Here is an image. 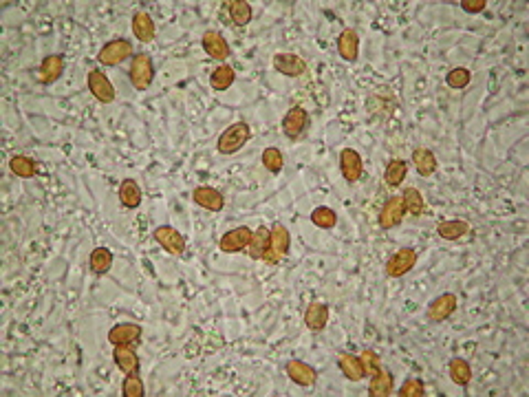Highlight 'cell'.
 <instances>
[{"instance_id": "obj_13", "label": "cell", "mask_w": 529, "mask_h": 397, "mask_svg": "<svg viewBox=\"0 0 529 397\" xmlns=\"http://www.w3.org/2000/svg\"><path fill=\"white\" fill-rule=\"evenodd\" d=\"M272 64L278 73L287 75V78H300V75L307 73V62H305V58H300L298 53L278 51L272 58Z\"/></svg>"}, {"instance_id": "obj_11", "label": "cell", "mask_w": 529, "mask_h": 397, "mask_svg": "<svg viewBox=\"0 0 529 397\" xmlns=\"http://www.w3.org/2000/svg\"><path fill=\"white\" fill-rule=\"evenodd\" d=\"M339 173H342L347 183H357L362 179L364 173V161L362 155L353 148H342L339 153Z\"/></svg>"}, {"instance_id": "obj_26", "label": "cell", "mask_w": 529, "mask_h": 397, "mask_svg": "<svg viewBox=\"0 0 529 397\" xmlns=\"http://www.w3.org/2000/svg\"><path fill=\"white\" fill-rule=\"evenodd\" d=\"M412 163H414V170L422 175V177H432L434 173H437V157H434V153L430 148H414L412 150Z\"/></svg>"}, {"instance_id": "obj_30", "label": "cell", "mask_w": 529, "mask_h": 397, "mask_svg": "<svg viewBox=\"0 0 529 397\" xmlns=\"http://www.w3.org/2000/svg\"><path fill=\"white\" fill-rule=\"evenodd\" d=\"M112 260H115V256H112V252L108 248H95L88 256V267H91L93 274L104 276V274L110 272Z\"/></svg>"}, {"instance_id": "obj_42", "label": "cell", "mask_w": 529, "mask_h": 397, "mask_svg": "<svg viewBox=\"0 0 529 397\" xmlns=\"http://www.w3.org/2000/svg\"><path fill=\"white\" fill-rule=\"evenodd\" d=\"M459 7L465 13H481L487 7V0H459Z\"/></svg>"}, {"instance_id": "obj_25", "label": "cell", "mask_w": 529, "mask_h": 397, "mask_svg": "<svg viewBox=\"0 0 529 397\" xmlns=\"http://www.w3.org/2000/svg\"><path fill=\"white\" fill-rule=\"evenodd\" d=\"M225 11L230 13V21L234 27H248L252 21V5L248 0H228L223 3Z\"/></svg>"}, {"instance_id": "obj_37", "label": "cell", "mask_w": 529, "mask_h": 397, "mask_svg": "<svg viewBox=\"0 0 529 397\" xmlns=\"http://www.w3.org/2000/svg\"><path fill=\"white\" fill-rule=\"evenodd\" d=\"M311 223L315 225V228H320V230H331V228H335V225H337V214H335V210H331V207L320 205V207H315V210L311 212Z\"/></svg>"}, {"instance_id": "obj_7", "label": "cell", "mask_w": 529, "mask_h": 397, "mask_svg": "<svg viewBox=\"0 0 529 397\" xmlns=\"http://www.w3.org/2000/svg\"><path fill=\"white\" fill-rule=\"evenodd\" d=\"M252 230L248 225H238V228L225 232L219 241V250L223 254H240L248 250V245L252 243Z\"/></svg>"}, {"instance_id": "obj_39", "label": "cell", "mask_w": 529, "mask_h": 397, "mask_svg": "<svg viewBox=\"0 0 529 397\" xmlns=\"http://www.w3.org/2000/svg\"><path fill=\"white\" fill-rule=\"evenodd\" d=\"M470 82H472V73L465 67H455V69H450L448 75H446V84L450 88H455V91L465 88Z\"/></svg>"}, {"instance_id": "obj_32", "label": "cell", "mask_w": 529, "mask_h": 397, "mask_svg": "<svg viewBox=\"0 0 529 397\" xmlns=\"http://www.w3.org/2000/svg\"><path fill=\"white\" fill-rule=\"evenodd\" d=\"M234 80H236V71L230 64H219L210 75V86L212 91L223 93L234 84Z\"/></svg>"}, {"instance_id": "obj_9", "label": "cell", "mask_w": 529, "mask_h": 397, "mask_svg": "<svg viewBox=\"0 0 529 397\" xmlns=\"http://www.w3.org/2000/svg\"><path fill=\"white\" fill-rule=\"evenodd\" d=\"M153 238L159 243V248H163L173 256H183L185 252V236L177 228H173V225H159V228H155Z\"/></svg>"}, {"instance_id": "obj_3", "label": "cell", "mask_w": 529, "mask_h": 397, "mask_svg": "<svg viewBox=\"0 0 529 397\" xmlns=\"http://www.w3.org/2000/svg\"><path fill=\"white\" fill-rule=\"evenodd\" d=\"M291 250V234L282 223H274L269 228V252L262 260L267 265H278Z\"/></svg>"}, {"instance_id": "obj_27", "label": "cell", "mask_w": 529, "mask_h": 397, "mask_svg": "<svg viewBox=\"0 0 529 397\" xmlns=\"http://www.w3.org/2000/svg\"><path fill=\"white\" fill-rule=\"evenodd\" d=\"M395 386V377L390 371L380 369L375 375H371V384H368V395L371 397H388Z\"/></svg>"}, {"instance_id": "obj_22", "label": "cell", "mask_w": 529, "mask_h": 397, "mask_svg": "<svg viewBox=\"0 0 529 397\" xmlns=\"http://www.w3.org/2000/svg\"><path fill=\"white\" fill-rule=\"evenodd\" d=\"M337 367L342 371V375L351 382H362L366 377L364 364L360 360V355H353V353H339L337 355Z\"/></svg>"}, {"instance_id": "obj_5", "label": "cell", "mask_w": 529, "mask_h": 397, "mask_svg": "<svg viewBox=\"0 0 529 397\" xmlns=\"http://www.w3.org/2000/svg\"><path fill=\"white\" fill-rule=\"evenodd\" d=\"M86 86H88L91 96L95 98L98 102H102V104H112V102H115V98H117L115 86H112V82L108 80V75L102 73L100 69H91L88 71Z\"/></svg>"}, {"instance_id": "obj_31", "label": "cell", "mask_w": 529, "mask_h": 397, "mask_svg": "<svg viewBox=\"0 0 529 397\" xmlns=\"http://www.w3.org/2000/svg\"><path fill=\"white\" fill-rule=\"evenodd\" d=\"M448 375L457 386H467L472 382V367L463 357H452L448 362Z\"/></svg>"}, {"instance_id": "obj_19", "label": "cell", "mask_w": 529, "mask_h": 397, "mask_svg": "<svg viewBox=\"0 0 529 397\" xmlns=\"http://www.w3.org/2000/svg\"><path fill=\"white\" fill-rule=\"evenodd\" d=\"M64 75V58L58 53H51L40 62V69H37V82L49 86L53 82H58Z\"/></svg>"}, {"instance_id": "obj_20", "label": "cell", "mask_w": 529, "mask_h": 397, "mask_svg": "<svg viewBox=\"0 0 529 397\" xmlns=\"http://www.w3.org/2000/svg\"><path fill=\"white\" fill-rule=\"evenodd\" d=\"M337 53L344 62L357 60V55H360V35H357L355 29L347 27L337 35Z\"/></svg>"}, {"instance_id": "obj_33", "label": "cell", "mask_w": 529, "mask_h": 397, "mask_svg": "<svg viewBox=\"0 0 529 397\" xmlns=\"http://www.w3.org/2000/svg\"><path fill=\"white\" fill-rule=\"evenodd\" d=\"M408 175V163L404 159H390L384 170V183L388 188H400Z\"/></svg>"}, {"instance_id": "obj_41", "label": "cell", "mask_w": 529, "mask_h": 397, "mask_svg": "<svg viewBox=\"0 0 529 397\" xmlns=\"http://www.w3.org/2000/svg\"><path fill=\"white\" fill-rule=\"evenodd\" d=\"M360 360H362V364H364L366 375H375L377 371L382 369V357L377 355L373 349H364V351L360 353Z\"/></svg>"}, {"instance_id": "obj_29", "label": "cell", "mask_w": 529, "mask_h": 397, "mask_svg": "<svg viewBox=\"0 0 529 397\" xmlns=\"http://www.w3.org/2000/svg\"><path fill=\"white\" fill-rule=\"evenodd\" d=\"M267 252H269V228L260 225V228L252 234V243L248 245V254L254 260H262L264 256H267Z\"/></svg>"}, {"instance_id": "obj_1", "label": "cell", "mask_w": 529, "mask_h": 397, "mask_svg": "<svg viewBox=\"0 0 529 397\" xmlns=\"http://www.w3.org/2000/svg\"><path fill=\"white\" fill-rule=\"evenodd\" d=\"M252 139V128L248 122H236L230 128H225L219 139H216V150L221 155H236L243 146Z\"/></svg>"}, {"instance_id": "obj_8", "label": "cell", "mask_w": 529, "mask_h": 397, "mask_svg": "<svg viewBox=\"0 0 529 397\" xmlns=\"http://www.w3.org/2000/svg\"><path fill=\"white\" fill-rule=\"evenodd\" d=\"M309 128V110L302 106H291L282 117V132L287 139H300Z\"/></svg>"}, {"instance_id": "obj_4", "label": "cell", "mask_w": 529, "mask_h": 397, "mask_svg": "<svg viewBox=\"0 0 529 397\" xmlns=\"http://www.w3.org/2000/svg\"><path fill=\"white\" fill-rule=\"evenodd\" d=\"M132 42L126 40V38H115V40H108L100 53H98V62L104 64V67H117L122 64L124 60L132 58Z\"/></svg>"}, {"instance_id": "obj_40", "label": "cell", "mask_w": 529, "mask_h": 397, "mask_svg": "<svg viewBox=\"0 0 529 397\" xmlns=\"http://www.w3.org/2000/svg\"><path fill=\"white\" fill-rule=\"evenodd\" d=\"M397 395H402V397H424L426 386H424V382L419 380V377H408Z\"/></svg>"}, {"instance_id": "obj_6", "label": "cell", "mask_w": 529, "mask_h": 397, "mask_svg": "<svg viewBox=\"0 0 529 397\" xmlns=\"http://www.w3.org/2000/svg\"><path fill=\"white\" fill-rule=\"evenodd\" d=\"M417 258H419V254L414 252L412 248H402V250H397V252L386 260L384 272H386L388 278H402V276H406L408 272L414 270V265H417Z\"/></svg>"}, {"instance_id": "obj_35", "label": "cell", "mask_w": 529, "mask_h": 397, "mask_svg": "<svg viewBox=\"0 0 529 397\" xmlns=\"http://www.w3.org/2000/svg\"><path fill=\"white\" fill-rule=\"evenodd\" d=\"M9 170L21 179H33L37 175V163L27 155H16L9 159Z\"/></svg>"}, {"instance_id": "obj_24", "label": "cell", "mask_w": 529, "mask_h": 397, "mask_svg": "<svg viewBox=\"0 0 529 397\" xmlns=\"http://www.w3.org/2000/svg\"><path fill=\"white\" fill-rule=\"evenodd\" d=\"M327 323H329V305H327V302H318V300L311 302V305L307 307V311H305L307 329L313 331V333L325 331Z\"/></svg>"}, {"instance_id": "obj_18", "label": "cell", "mask_w": 529, "mask_h": 397, "mask_svg": "<svg viewBox=\"0 0 529 397\" xmlns=\"http://www.w3.org/2000/svg\"><path fill=\"white\" fill-rule=\"evenodd\" d=\"M192 201L203 207V210H210V212H221L225 207V197L221 190L210 185H199L192 190Z\"/></svg>"}, {"instance_id": "obj_23", "label": "cell", "mask_w": 529, "mask_h": 397, "mask_svg": "<svg viewBox=\"0 0 529 397\" xmlns=\"http://www.w3.org/2000/svg\"><path fill=\"white\" fill-rule=\"evenodd\" d=\"M120 203L126 207V210H137L144 201V192H141V185L135 179H124L120 183V190H117Z\"/></svg>"}, {"instance_id": "obj_15", "label": "cell", "mask_w": 529, "mask_h": 397, "mask_svg": "<svg viewBox=\"0 0 529 397\" xmlns=\"http://www.w3.org/2000/svg\"><path fill=\"white\" fill-rule=\"evenodd\" d=\"M285 373L289 375V380L293 384H298L302 389H311L318 382V371L311 364L302 362V360H289L285 364Z\"/></svg>"}, {"instance_id": "obj_36", "label": "cell", "mask_w": 529, "mask_h": 397, "mask_svg": "<svg viewBox=\"0 0 529 397\" xmlns=\"http://www.w3.org/2000/svg\"><path fill=\"white\" fill-rule=\"evenodd\" d=\"M260 161H262V166L267 168L272 175H280V173H282V166H285V157H282V150L276 148V146L264 148V150H262V155H260Z\"/></svg>"}, {"instance_id": "obj_38", "label": "cell", "mask_w": 529, "mask_h": 397, "mask_svg": "<svg viewBox=\"0 0 529 397\" xmlns=\"http://www.w3.org/2000/svg\"><path fill=\"white\" fill-rule=\"evenodd\" d=\"M122 395L124 397H144L146 395V386L139 373H128L122 382Z\"/></svg>"}, {"instance_id": "obj_2", "label": "cell", "mask_w": 529, "mask_h": 397, "mask_svg": "<svg viewBox=\"0 0 529 397\" xmlns=\"http://www.w3.org/2000/svg\"><path fill=\"white\" fill-rule=\"evenodd\" d=\"M128 80L132 88H137V91H148L150 84L155 82V64L148 53H137L130 58Z\"/></svg>"}, {"instance_id": "obj_14", "label": "cell", "mask_w": 529, "mask_h": 397, "mask_svg": "<svg viewBox=\"0 0 529 397\" xmlns=\"http://www.w3.org/2000/svg\"><path fill=\"white\" fill-rule=\"evenodd\" d=\"M201 47H203V51L210 55L212 60H219V62H225L230 58V45H228V40L223 38V33L221 31H214V29H210V31H205L203 33V38H201Z\"/></svg>"}, {"instance_id": "obj_28", "label": "cell", "mask_w": 529, "mask_h": 397, "mask_svg": "<svg viewBox=\"0 0 529 397\" xmlns=\"http://www.w3.org/2000/svg\"><path fill=\"white\" fill-rule=\"evenodd\" d=\"M470 232V223L463 219H448L437 223V236L446 238V241H459Z\"/></svg>"}, {"instance_id": "obj_12", "label": "cell", "mask_w": 529, "mask_h": 397, "mask_svg": "<svg viewBox=\"0 0 529 397\" xmlns=\"http://www.w3.org/2000/svg\"><path fill=\"white\" fill-rule=\"evenodd\" d=\"M404 217H406V210H404L402 197H388L386 203L382 205L380 214H377V223H380L382 230H393L397 225H402Z\"/></svg>"}, {"instance_id": "obj_21", "label": "cell", "mask_w": 529, "mask_h": 397, "mask_svg": "<svg viewBox=\"0 0 529 397\" xmlns=\"http://www.w3.org/2000/svg\"><path fill=\"white\" fill-rule=\"evenodd\" d=\"M130 29H132V35H135L139 42H153L155 40L157 27H155L153 16L146 13V11H135V13H132Z\"/></svg>"}, {"instance_id": "obj_10", "label": "cell", "mask_w": 529, "mask_h": 397, "mask_svg": "<svg viewBox=\"0 0 529 397\" xmlns=\"http://www.w3.org/2000/svg\"><path fill=\"white\" fill-rule=\"evenodd\" d=\"M457 307H459V298L455 294H441L437 298H432L426 309L428 323H446L457 311Z\"/></svg>"}, {"instance_id": "obj_17", "label": "cell", "mask_w": 529, "mask_h": 397, "mask_svg": "<svg viewBox=\"0 0 529 397\" xmlns=\"http://www.w3.org/2000/svg\"><path fill=\"white\" fill-rule=\"evenodd\" d=\"M112 360H115L117 369L128 375V373H139L141 362L135 351V345H115L112 347Z\"/></svg>"}, {"instance_id": "obj_34", "label": "cell", "mask_w": 529, "mask_h": 397, "mask_svg": "<svg viewBox=\"0 0 529 397\" xmlns=\"http://www.w3.org/2000/svg\"><path fill=\"white\" fill-rule=\"evenodd\" d=\"M402 201H404V210H406V214H410V217H422V214L426 212L424 195L417 190V188H406L404 195H402Z\"/></svg>"}, {"instance_id": "obj_16", "label": "cell", "mask_w": 529, "mask_h": 397, "mask_svg": "<svg viewBox=\"0 0 529 397\" xmlns=\"http://www.w3.org/2000/svg\"><path fill=\"white\" fill-rule=\"evenodd\" d=\"M141 325L137 323H117L108 331V343L115 345H137L141 343Z\"/></svg>"}]
</instances>
